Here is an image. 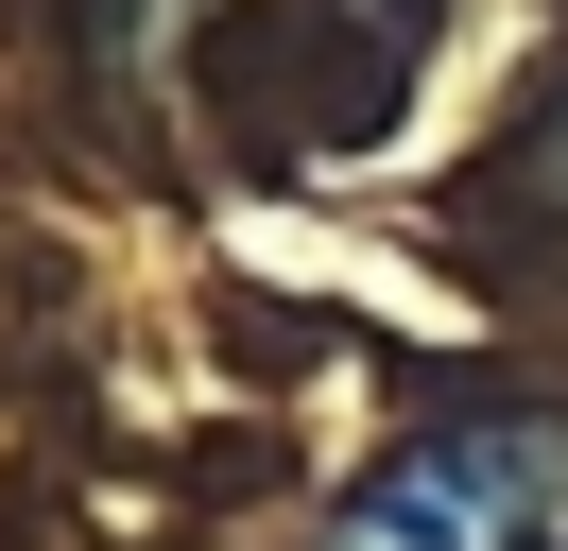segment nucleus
I'll return each mask as SVG.
<instances>
[{
  "label": "nucleus",
  "mask_w": 568,
  "mask_h": 551,
  "mask_svg": "<svg viewBox=\"0 0 568 551\" xmlns=\"http://www.w3.org/2000/svg\"><path fill=\"white\" fill-rule=\"evenodd\" d=\"M327 551H568V413H448L379 448Z\"/></svg>",
  "instance_id": "f257e3e1"
}]
</instances>
